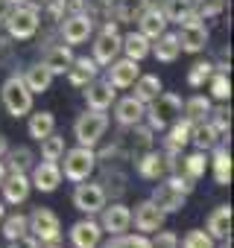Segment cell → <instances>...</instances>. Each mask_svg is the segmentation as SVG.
I'll use <instances>...</instances> for the list:
<instances>
[{"label": "cell", "mask_w": 234, "mask_h": 248, "mask_svg": "<svg viewBox=\"0 0 234 248\" xmlns=\"http://www.w3.org/2000/svg\"><path fill=\"white\" fill-rule=\"evenodd\" d=\"M0 99H3V108L12 114V117H27L33 111V91L27 88L24 76H9L0 88Z\"/></svg>", "instance_id": "cell-5"}, {"label": "cell", "mask_w": 234, "mask_h": 248, "mask_svg": "<svg viewBox=\"0 0 234 248\" xmlns=\"http://www.w3.org/2000/svg\"><path fill=\"white\" fill-rule=\"evenodd\" d=\"M150 245L152 248H179V236L173 233V231H155V236L150 239Z\"/></svg>", "instance_id": "cell-44"}, {"label": "cell", "mask_w": 234, "mask_h": 248, "mask_svg": "<svg viewBox=\"0 0 234 248\" xmlns=\"http://www.w3.org/2000/svg\"><path fill=\"white\" fill-rule=\"evenodd\" d=\"M190 126H193V123L184 120V117H179V120L170 123V132H167V152H176V155H179V152L190 143Z\"/></svg>", "instance_id": "cell-27"}, {"label": "cell", "mask_w": 234, "mask_h": 248, "mask_svg": "<svg viewBox=\"0 0 234 248\" xmlns=\"http://www.w3.org/2000/svg\"><path fill=\"white\" fill-rule=\"evenodd\" d=\"M150 47H152L150 38L141 35V32H129V35L120 38V50L126 53V59H135V62L147 59V56H150Z\"/></svg>", "instance_id": "cell-31"}, {"label": "cell", "mask_w": 234, "mask_h": 248, "mask_svg": "<svg viewBox=\"0 0 234 248\" xmlns=\"http://www.w3.org/2000/svg\"><path fill=\"white\" fill-rule=\"evenodd\" d=\"M76 15V12H85V0H56L53 3V15Z\"/></svg>", "instance_id": "cell-45"}, {"label": "cell", "mask_w": 234, "mask_h": 248, "mask_svg": "<svg viewBox=\"0 0 234 248\" xmlns=\"http://www.w3.org/2000/svg\"><path fill=\"white\" fill-rule=\"evenodd\" d=\"M62 161H65V164H59V170H62V178H67V181H73V184H79V181H88V178L94 175V170H97V152H94L91 146L65 149Z\"/></svg>", "instance_id": "cell-3"}, {"label": "cell", "mask_w": 234, "mask_h": 248, "mask_svg": "<svg viewBox=\"0 0 234 248\" xmlns=\"http://www.w3.org/2000/svg\"><path fill=\"white\" fill-rule=\"evenodd\" d=\"M182 111H184V120H190V123H202V120L211 117V99L202 96V93H196V96H190L187 102H182Z\"/></svg>", "instance_id": "cell-33"}, {"label": "cell", "mask_w": 234, "mask_h": 248, "mask_svg": "<svg viewBox=\"0 0 234 248\" xmlns=\"http://www.w3.org/2000/svg\"><path fill=\"white\" fill-rule=\"evenodd\" d=\"M182 248H217V239H214L208 231H199V228H193V231H187V233H184V239H182Z\"/></svg>", "instance_id": "cell-41"}, {"label": "cell", "mask_w": 234, "mask_h": 248, "mask_svg": "<svg viewBox=\"0 0 234 248\" xmlns=\"http://www.w3.org/2000/svg\"><path fill=\"white\" fill-rule=\"evenodd\" d=\"M67 73V82L73 85V88H85L88 82H94L97 79V73H100V64L94 62V59H88V56H73V62H70V67L65 70Z\"/></svg>", "instance_id": "cell-20"}, {"label": "cell", "mask_w": 234, "mask_h": 248, "mask_svg": "<svg viewBox=\"0 0 234 248\" xmlns=\"http://www.w3.org/2000/svg\"><path fill=\"white\" fill-rule=\"evenodd\" d=\"M214 70H217L214 62H196V64L190 67V73H187V85H190V88H202V85L211 79Z\"/></svg>", "instance_id": "cell-42"}, {"label": "cell", "mask_w": 234, "mask_h": 248, "mask_svg": "<svg viewBox=\"0 0 234 248\" xmlns=\"http://www.w3.org/2000/svg\"><path fill=\"white\" fill-rule=\"evenodd\" d=\"M208 167H211L214 181H217L219 187H228V184H231V152H228L222 143L214 146V155L208 158Z\"/></svg>", "instance_id": "cell-22"}, {"label": "cell", "mask_w": 234, "mask_h": 248, "mask_svg": "<svg viewBox=\"0 0 234 248\" xmlns=\"http://www.w3.org/2000/svg\"><path fill=\"white\" fill-rule=\"evenodd\" d=\"M6 216V207H3V202H0V219H3Z\"/></svg>", "instance_id": "cell-53"}, {"label": "cell", "mask_w": 234, "mask_h": 248, "mask_svg": "<svg viewBox=\"0 0 234 248\" xmlns=\"http://www.w3.org/2000/svg\"><path fill=\"white\" fill-rule=\"evenodd\" d=\"M135 167H138V175L147 178V181H158V178L167 175V158L158 155V152H152V149H147L144 155H138Z\"/></svg>", "instance_id": "cell-21"}, {"label": "cell", "mask_w": 234, "mask_h": 248, "mask_svg": "<svg viewBox=\"0 0 234 248\" xmlns=\"http://www.w3.org/2000/svg\"><path fill=\"white\" fill-rule=\"evenodd\" d=\"M94 32V18L91 15H85V12H76V15H65V21H62V38H65V44H82V41H88V35Z\"/></svg>", "instance_id": "cell-12"}, {"label": "cell", "mask_w": 234, "mask_h": 248, "mask_svg": "<svg viewBox=\"0 0 234 248\" xmlns=\"http://www.w3.org/2000/svg\"><path fill=\"white\" fill-rule=\"evenodd\" d=\"M225 9V0H193V12L205 21V18H217Z\"/></svg>", "instance_id": "cell-43"}, {"label": "cell", "mask_w": 234, "mask_h": 248, "mask_svg": "<svg viewBox=\"0 0 234 248\" xmlns=\"http://www.w3.org/2000/svg\"><path fill=\"white\" fill-rule=\"evenodd\" d=\"M38 143H41V158L44 161H62V155H65V138H59L56 132H50Z\"/></svg>", "instance_id": "cell-38"}, {"label": "cell", "mask_w": 234, "mask_h": 248, "mask_svg": "<svg viewBox=\"0 0 234 248\" xmlns=\"http://www.w3.org/2000/svg\"><path fill=\"white\" fill-rule=\"evenodd\" d=\"M132 88H135V93H132V96H135V99H141L144 105H147V102H152V99L164 91V85H161V79H158L155 73H141V76L132 82Z\"/></svg>", "instance_id": "cell-29"}, {"label": "cell", "mask_w": 234, "mask_h": 248, "mask_svg": "<svg viewBox=\"0 0 234 248\" xmlns=\"http://www.w3.org/2000/svg\"><path fill=\"white\" fill-rule=\"evenodd\" d=\"M3 158H9V167L6 172H27L33 167V152L27 146H18V149H9Z\"/></svg>", "instance_id": "cell-39"}, {"label": "cell", "mask_w": 234, "mask_h": 248, "mask_svg": "<svg viewBox=\"0 0 234 248\" xmlns=\"http://www.w3.org/2000/svg\"><path fill=\"white\" fill-rule=\"evenodd\" d=\"M0 233H3L6 239H18V236L30 233L27 216H24V213H12V216H3V222H0Z\"/></svg>", "instance_id": "cell-35"}, {"label": "cell", "mask_w": 234, "mask_h": 248, "mask_svg": "<svg viewBox=\"0 0 234 248\" xmlns=\"http://www.w3.org/2000/svg\"><path fill=\"white\" fill-rule=\"evenodd\" d=\"M141 3H144V9H161L164 0H141Z\"/></svg>", "instance_id": "cell-48"}, {"label": "cell", "mask_w": 234, "mask_h": 248, "mask_svg": "<svg viewBox=\"0 0 234 248\" xmlns=\"http://www.w3.org/2000/svg\"><path fill=\"white\" fill-rule=\"evenodd\" d=\"M114 99H117V88L108 79H94V82L85 85V102H88V108L108 111Z\"/></svg>", "instance_id": "cell-14"}, {"label": "cell", "mask_w": 234, "mask_h": 248, "mask_svg": "<svg viewBox=\"0 0 234 248\" xmlns=\"http://www.w3.org/2000/svg\"><path fill=\"white\" fill-rule=\"evenodd\" d=\"M27 225H30V231H33V236L38 242H56V239H62V219L50 207H35L27 216Z\"/></svg>", "instance_id": "cell-7"}, {"label": "cell", "mask_w": 234, "mask_h": 248, "mask_svg": "<svg viewBox=\"0 0 234 248\" xmlns=\"http://www.w3.org/2000/svg\"><path fill=\"white\" fill-rule=\"evenodd\" d=\"M190 190H193V181L190 178H184V175H170L167 181H161L155 190H152V202L164 210V213H176V210H182L184 207V202H187V196H190Z\"/></svg>", "instance_id": "cell-1"}, {"label": "cell", "mask_w": 234, "mask_h": 248, "mask_svg": "<svg viewBox=\"0 0 234 248\" xmlns=\"http://www.w3.org/2000/svg\"><path fill=\"white\" fill-rule=\"evenodd\" d=\"M9 3H12V6H15V3H27V0H9Z\"/></svg>", "instance_id": "cell-54"}, {"label": "cell", "mask_w": 234, "mask_h": 248, "mask_svg": "<svg viewBox=\"0 0 234 248\" xmlns=\"http://www.w3.org/2000/svg\"><path fill=\"white\" fill-rule=\"evenodd\" d=\"M30 184L41 193H53L59 184H62V170H59V161H41L33 167V175H30Z\"/></svg>", "instance_id": "cell-15"}, {"label": "cell", "mask_w": 234, "mask_h": 248, "mask_svg": "<svg viewBox=\"0 0 234 248\" xmlns=\"http://www.w3.org/2000/svg\"><path fill=\"white\" fill-rule=\"evenodd\" d=\"M6 152H9V140H6V138H3V135H0V158H3V155H6Z\"/></svg>", "instance_id": "cell-49"}, {"label": "cell", "mask_w": 234, "mask_h": 248, "mask_svg": "<svg viewBox=\"0 0 234 248\" xmlns=\"http://www.w3.org/2000/svg\"><path fill=\"white\" fill-rule=\"evenodd\" d=\"M102 219H100V228L102 233L114 236V233H126L132 228V210L120 202H111V204H102Z\"/></svg>", "instance_id": "cell-8"}, {"label": "cell", "mask_w": 234, "mask_h": 248, "mask_svg": "<svg viewBox=\"0 0 234 248\" xmlns=\"http://www.w3.org/2000/svg\"><path fill=\"white\" fill-rule=\"evenodd\" d=\"M164 219H167V213H164L152 199H144V202L135 207V213H132V222H135V228H138L141 233H155L158 228H164Z\"/></svg>", "instance_id": "cell-11"}, {"label": "cell", "mask_w": 234, "mask_h": 248, "mask_svg": "<svg viewBox=\"0 0 234 248\" xmlns=\"http://www.w3.org/2000/svg\"><path fill=\"white\" fill-rule=\"evenodd\" d=\"M205 231H208L214 239H225V236H231V207H228V204L214 207L211 216H208Z\"/></svg>", "instance_id": "cell-26"}, {"label": "cell", "mask_w": 234, "mask_h": 248, "mask_svg": "<svg viewBox=\"0 0 234 248\" xmlns=\"http://www.w3.org/2000/svg\"><path fill=\"white\" fill-rule=\"evenodd\" d=\"M114 120L120 123V126H138V123H144V111L147 105L135 96H123V99H114Z\"/></svg>", "instance_id": "cell-19"}, {"label": "cell", "mask_w": 234, "mask_h": 248, "mask_svg": "<svg viewBox=\"0 0 234 248\" xmlns=\"http://www.w3.org/2000/svg\"><path fill=\"white\" fill-rule=\"evenodd\" d=\"M208 82H211V96L217 102H228V96H231V79H228V73L225 70H214Z\"/></svg>", "instance_id": "cell-37"}, {"label": "cell", "mask_w": 234, "mask_h": 248, "mask_svg": "<svg viewBox=\"0 0 234 248\" xmlns=\"http://www.w3.org/2000/svg\"><path fill=\"white\" fill-rule=\"evenodd\" d=\"M24 82H27V88H30L33 93H44V91H50V85H53V73H50V70L38 62V64L27 67Z\"/></svg>", "instance_id": "cell-32"}, {"label": "cell", "mask_w": 234, "mask_h": 248, "mask_svg": "<svg viewBox=\"0 0 234 248\" xmlns=\"http://www.w3.org/2000/svg\"><path fill=\"white\" fill-rule=\"evenodd\" d=\"M176 38H179L182 53H202L205 44H208V27H205L202 21H196V24H182V30L176 32Z\"/></svg>", "instance_id": "cell-17"}, {"label": "cell", "mask_w": 234, "mask_h": 248, "mask_svg": "<svg viewBox=\"0 0 234 248\" xmlns=\"http://www.w3.org/2000/svg\"><path fill=\"white\" fill-rule=\"evenodd\" d=\"M105 129H108V114L105 111H97V108H88L73 123V135H76L79 146H91V149L102 140Z\"/></svg>", "instance_id": "cell-6"}, {"label": "cell", "mask_w": 234, "mask_h": 248, "mask_svg": "<svg viewBox=\"0 0 234 248\" xmlns=\"http://www.w3.org/2000/svg\"><path fill=\"white\" fill-rule=\"evenodd\" d=\"M38 248H62V245H59V239H56V242H38Z\"/></svg>", "instance_id": "cell-50"}, {"label": "cell", "mask_w": 234, "mask_h": 248, "mask_svg": "<svg viewBox=\"0 0 234 248\" xmlns=\"http://www.w3.org/2000/svg\"><path fill=\"white\" fill-rule=\"evenodd\" d=\"M219 242H222L219 248H231V236H225V239H219Z\"/></svg>", "instance_id": "cell-52"}, {"label": "cell", "mask_w": 234, "mask_h": 248, "mask_svg": "<svg viewBox=\"0 0 234 248\" xmlns=\"http://www.w3.org/2000/svg\"><path fill=\"white\" fill-rule=\"evenodd\" d=\"M190 143L199 152H208V149H214L219 143V135H217V129L211 126L208 120H202V123H193V126H190Z\"/></svg>", "instance_id": "cell-28"}, {"label": "cell", "mask_w": 234, "mask_h": 248, "mask_svg": "<svg viewBox=\"0 0 234 248\" xmlns=\"http://www.w3.org/2000/svg\"><path fill=\"white\" fill-rule=\"evenodd\" d=\"M182 117V96L179 93H158L152 102H147V111H144V120L150 123V129L152 132H164L173 120Z\"/></svg>", "instance_id": "cell-2"}, {"label": "cell", "mask_w": 234, "mask_h": 248, "mask_svg": "<svg viewBox=\"0 0 234 248\" xmlns=\"http://www.w3.org/2000/svg\"><path fill=\"white\" fill-rule=\"evenodd\" d=\"M161 12H164V18L167 21H182L187 12H193V0H164L161 3Z\"/></svg>", "instance_id": "cell-40"}, {"label": "cell", "mask_w": 234, "mask_h": 248, "mask_svg": "<svg viewBox=\"0 0 234 248\" xmlns=\"http://www.w3.org/2000/svg\"><path fill=\"white\" fill-rule=\"evenodd\" d=\"M105 204V193H102V184H91V181H79L76 190H73V207L85 216L91 213H100Z\"/></svg>", "instance_id": "cell-10"}, {"label": "cell", "mask_w": 234, "mask_h": 248, "mask_svg": "<svg viewBox=\"0 0 234 248\" xmlns=\"http://www.w3.org/2000/svg\"><path fill=\"white\" fill-rule=\"evenodd\" d=\"M117 53H120V32H117L114 21H108L102 27V32L97 35V41H94V62L97 64H111L117 59Z\"/></svg>", "instance_id": "cell-9"}, {"label": "cell", "mask_w": 234, "mask_h": 248, "mask_svg": "<svg viewBox=\"0 0 234 248\" xmlns=\"http://www.w3.org/2000/svg\"><path fill=\"white\" fill-rule=\"evenodd\" d=\"M155 44L150 47V53L158 59V62H164V64H170V62H176L179 59V53H182V47H179V38H176V32H161L158 38H152Z\"/></svg>", "instance_id": "cell-25"}, {"label": "cell", "mask_w": 234, "mask_h": 248, "mask_svg": "<svg viewBox=\"0 0 234 248\" xmlns=\"http://www.w3.org/2000/svg\"><path fill=\"white\" fill-rule=\"evenodd\" d=\"M108 67V82L114 88H132V82L141 76V64L135 59H114Z\"/></svg>", "instance_id": "cell-18"}, {"label": "cell", "mask_w": 234, "mask_h": 248, "mask_svg": "<svg viewBox=\"0 0 234 248\" xmlns=\"http://www.w3.org/2000/svg\"><path fill=\"white\" fill-rule=\"evenodd\" d=\"M70 62H73V53H70V44H56V47H47V53H44V67L53 73V76H62L67 67H70Z\"/></svg>", "instance_id": "cell-24"}, {"label": "cell", "mask_w": 234, "mask_h": 248, "mask_svg": "<svg viewBox=\"0 0 234 248\" xmlns=\"http://www.w3.org/2000/svg\"><path fill=\"white\" fill-rule=\"evenodd\" d=\"M9 248H38V239L33 233H24L18 239H9Z\"/></svg>", "instance_id": "cell-46"}, {"label": "cell", "mask_w": 234, "mask_h": 248, "mask_svg": "<svg viewBox=\"0 0 234 248\" xmlns=\"http://www.w3.org/2000/svg\"><path fill=\"white\" fill-rule=\"evenodd\" d=\"M97 248H152L147 233H114L108 242H100Z\"/></svg>", "instance_id": "cell-34"}, {"label": "cell", "mask_w": 234, "mask_h": 248, "mask_svg": "<svg viewBox=\"0 0 234 248\" xmlns=\"http://www.w3.org/2000/svg\"><path fill=\"white\" fill-rule=\"evenodd\" d=\"M3 175H6V164H3V158H0V181H3Z\"/></svg>", "instance_id": "cell-51"}, {"label": "cell", "mask_w": 234, "mask_h": 248, "mask_svg": "<svg viewBox=\"0 0 234 248\" xmlns=\"http://www.w3.org/2000/svg\"><path fill=\"white\" fill-rule=\"evenodd\" d=\"M70 242L73 248H97L102 242V228L94 219H79L70 225Z\"/></svg>", "instance_id": "cell-16"}, {"label": "cell", "mask_w": 234, "mask_h": 248, "mask_svg": "<svg viewBox=\"0 0 234 248\" xmlns=\"http://www.w3.org/2000/svg\"><path fill=\"white\" fill-rule=\"evenodd\" d=\"M9 59H12V44L6 38H0V64H6Z\"/></svg>", "instance_id": "cell-47"}, {"label": "cell", "mask_w": 234, "mask_h": 248, "mask_svg": "<svg viewBox=\"0 0 234 248\" xmlns=\"http://www.w3.org/2000/svg\"><path fill=\"white\" fill-rule=\"evenodd\" d=\"M38 6H33L30 0L27 3H15L9 12H6V32H9V38H15V41H30L35 32H38Z\"/></svg>", "instance_id": "cell-4"}, {"label": "cell", "mask_w": 234, "mask_h": 248, "mask_svg": "<svg viewBox=\"0 0 234 248\" xmlns=\"http://www.w3.org/2000/svg\"><path fill=\"white\" fill-rule=\"evenodd\" d=\"M27 132H30L33 140H41L50 132H56V117H53V111H35V114H30Z\"/></svg>", "instance_id": "cell-30"}, {"label": "cell", "mask_w": 234, "mask_h": 248, "mask_svg": "<svg viewBox=\"0 0 234 248\" xmlns=\"http://www.w3.org/2000/svg\"><path fill=\"white\" fill-rule=\"evenodd\" d=\"M167 24H170V21L164 18V12H161V9H144V12L138 15V27H141L138 32H141V35H147L150 41H152V38H158L161 32H167Z\"/></svg>", "instance_id": "cell-23"}, {"label": "cell", "mask_w": 234, "mask_h": 248, "mask_svg": "<svg viewBox=\"0 0 234 248\" xmlns=\"http://www.w3.org/2000/svg\"><path fill=\"white\" fill-rule=\"evenodd\" d=\"M0 190H3V202L6 204H21L30 199V175L27 172H6L3 181H0Z\"/></svg>", "instance_id": "cell-13"}, {"label": "cell", "mask_w": 234, "mask_h": 248, "mask_svg": "<svg viewBox=\"0 0 234 248\" xmlns=\"http://www.w3.org/2000/svg\"><path fill=\"white\" fill-rule=\"evenodd\" d=\"M205 170H208V155H205V152H199V149L182 161V172H184V178H190V181L202 178V175H205Z\"/></svg>", "instance_id": "cell-36"}]
</instances>
